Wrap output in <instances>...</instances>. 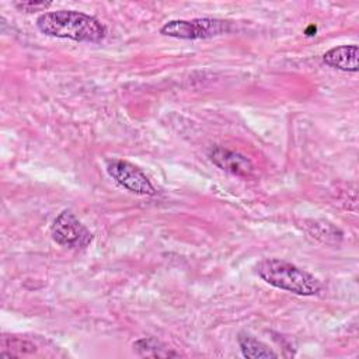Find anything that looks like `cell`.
<instances>
[{"mask_svg": "<svg viewBox=\"0 0 359 359\" xmlns=\"http://www.w3.org/2000/svg\"><path fill=\"white\" fill-rule=\"evenodd\" d=\"M3 345L4 348H10L11 353L3 352V356H18L20 353H32L35 352V345H32L31 342L21 339V338H4L3 339Z\"/></svg>", "mask_w": 359, "mask_h": 359, "instance_id": "30bf717a", "label": "cell"}, {"mask_svg": "<svg viewBox=\"0 0 359 359\" xmlns=\"http://www.w3.org/2000/svg\"><path fill=\"white\" fill-rule=\"evenodd\" d=\"M50 4H52L50 1H17V3H14V6H15L18 10L27 11V13L46 10Z\"/></svg>", "mask_w": 359, "mask_h": 359, "instance_id": "8fae6325", "label": "cell"}, {"mask_svg": "<svg viewBox=\"0 0 359 359\" xmlns=\"http://www.w3.org/2000/svg\"><path fill=\"white\" fill-rule=\"evenodd\" d=\"M209 158L220 170L238 177H250L254 172V165L250 158L222 146L212 147L209 150Z\"/></svg>", "mask_w": 359, "mask_h": 359, "instance_id": "8992f818", "label": "cell"}, {"mask_svg": "<svg viewBox=\"0 0 359 359\" xmlns=\"http://www.w3.org/2000/svg\"><path fill=\"white\" fill-rule=\"evenodd\" d=\"M358 45L335 46L323 55V60L328 66L342 72H358Z\"/></svg>", "mask_w": 359, "mask_h": 359, "instance_id": "52a82bcc", "label": "cell"}, {"mask_svg": "<svg viewBox=\"0 0 359 359\" xmlns=\"http://www.w3.org/2000/svg\"><path fill=\"white\" fill-rule=\"evenodd\" d=\"M50 234L59 245L74 250L86 248L93 240L90 230L70 210H63L55 217Z\"/></svg>", "mask_w": 359, "mask_h": 359, "instance_id": "277c9868", "label": "cell"}, {"mask_svg": "<svg viewBox=\"0 0 359 359\" xmlns=\"http://www.w3.org/2000/svg\"><path fill=\"white\" fill-rule=\"evenodd\" d=\"M257 273L268 285L299 296H313L321 289L318 279L311 273L278 258L259 261L257 264Z\"/></svg>", "mask_w": 359, "mask_h": 359, "instance_id": "7a4b0ae2", "label": "cell"}, {"mask_svg": "<svg viewBox=\"0 0 359 359\" xmlns=\"http://www.w3.org/2000/svg\"><path fill=\"white\" fill-rule=\"evenodd\" d=\"M133 351L139 356H149V358H171L180 356V353L167 348L163 342L157 341L153 337H146L133 342Z\"/></svg>", "mask_w": 359, "mask_h": 359, "instance_id": "9c48e42d", "label": "cell"}, {"mask_svg": "<svg viewBox=\"0 0 359 359\" xmlns=\"http://www.w3.org/2000/svg\"><path fill=\"white\" fill-rule=\"evenodd\" d=\"M238 345L241 349V353L248 359H269V358H278V353L273 352L271 348H268L261 341L255 339L254 337L248 334H240Z\"/></svg>", "mask_w": 359, "mask_h": 359, "instance_id": "ba28073f", "label": "cell"}, {"mask_svg": "<svg viewBox=\"0 0 359 359\" xmlns=\"http://www.w3.org/2000/svg\"><path fill=\"white\" fill-rule=\"evenodd\" d=\"M105 170L108 175L118 182L125 189L137 195H154L156 189L146 174L130 164L129 161L121 158H111L105 161Z\"/></svg>", "mask_w": 359, "mask_h": 359, "instance_id": "5b68a950", "label": "cell"}, {"mask_svg": "<svg viewBox=\"0 0 359 359\" xmlns=\"http://www.w3.org/2000/svg\"><path fill=\"white\" fill-rule=\"evenodd\" d=\"M36 27L45 35L77 42H101L105 36V27L97 18L74 10L43 13L36 18Z\"/></svg>", "mask_w": 359, "mask_h": 359, "instance_id": "6da1fadb", "label": "cell"}, {"mask_svg": "<svg viewBox=\"0 0 359 359\" xmlns=\"http://www.w3.org/2000/svg\"><path fill=\"white\" fill-rule=\"evenodd\" d=\"M230 31V22L217 18L171 20L160 28V34L180 39H205Z\"/></svg>", "mask_w": 359, "mask_h": 359, "instance_id": "3957f363", "label": "cell"}]
</instances>
